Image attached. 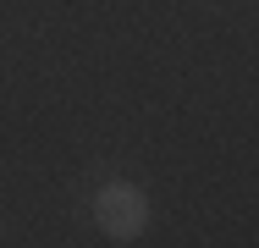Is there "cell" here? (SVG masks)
I'll use <instances>...</instances> for the list:
<instances>
[{
    "mask_svg": "<svg viewBox=\"0 0 259 248\" xmlns=\"http://www.w3.org/2000/svg\"><path fill=\"white\" fill-rule=\"evenodd\" d=\"M94 221H100L105 237L133 243V237L144 232V221H149V204H144V193H138L133 182H110V188H100V198H94Z\"/></svg>",
    "mask_w": 259,
    "mask_h": 248,
    "instance_id": "cell-1",
    "label": "cell"
}]
</instances>
